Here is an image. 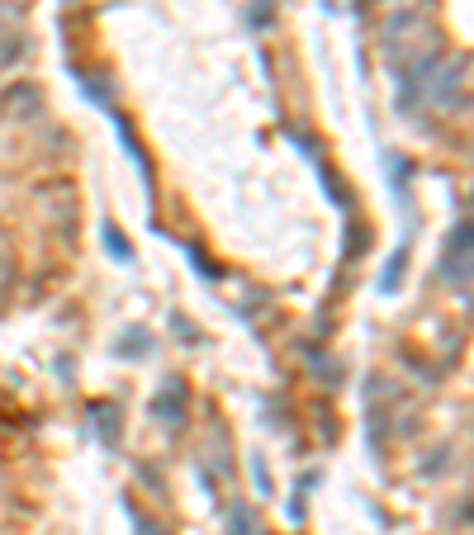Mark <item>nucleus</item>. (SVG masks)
Instances as JSON below:
<instances>
[{"label":"nucleus","mask_w":474,"mask_h":535,"mask_svg":"<svg viewBox=\"0 0 474 535\" xmlns=\"http://www.w3.org/2000/svg\"><path fill=\"white\" fill-rule=\"evenodd\" d=\"M105 242H110V251H119V256H124V261H133V247H128V242H124V237H119V232H105Z\"/></svg>","instance_id":"nucleus-2"},{"label":"nucleus","mask_w":474,"mask_h":535,"mask_svg":"<svg viewBox=\"0 0 474 535\" xmlns=\"http://www.w3.org/2000/svg\"><path fill=\"white\" fill-rule=\"evenodd\" d=\"M152 412H162L166 422H181V412H185V389H181V384H171V389L152 403Z\"/></svg>","instance_id":"nucleus-1"}]
</instances>
